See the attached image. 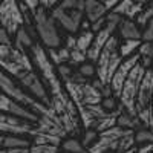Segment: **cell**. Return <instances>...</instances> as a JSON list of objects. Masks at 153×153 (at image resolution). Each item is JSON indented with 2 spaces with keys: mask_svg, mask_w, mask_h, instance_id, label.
<instances>
[{
  "mask_svg": "<svg viewBox=\"0 0 153 153\" xmlns=\"http://www.w3.org/2000/svg\"><path fill=\"white\" fill-rule=\"evenodd\" d=\"M29 55L34 63L35 71L38 72L48 91V95H49L48 106L58 115L68 136H80L81 121H80L78 110H76V106L74 104V101L71 100L68 91L65 89V84H63L60 75L57 72V68L49 60L46 48L40 42H35L29 48Z\"/></svg>",
  "mask_w": 153,
  "mask_h": 153,
  "instance_id": "obj_1",
  "label": "cell"
},
{
  "mask_svg": "<svg viewBox=\"0 0 153 153\" xmlns=\"http://www.w3.org/2000/svg\"><path fill=\"white\" fill-rule=\"evenodd\" d=\"M0 68L6 71L12 78H16L17 83L35 71L31 55L26 51L17 48L14 37H11L2 28H0Z\"/></svg>",
  "mask_w": 153,
  "mask_h": 153,
  "instance_id": "obj_2",
  "label": "cell"
},
{
  "mask_svg": "<svg viewBox=\"0 0 153 153\" xmlns=\"http://www.w3.org/2000/svg\"><path fill=\"white\" fill-rule=\"evenodd\" d=\"M135 144V130L113 126L98 132L97 141L87 149V153H123Z\"/></svg>",
  "mask_w": 153,
  "mask_h": 153,
  "instance_id": "obj_3",
  "label": "cell"
},
{
  "mask_svg": "<svg viewBox=\"0 0 153 153\" xmlns=\"http://www.w3.org/2000/svg\"><path fill=\"white\" fill-rule=\"evenodd\" d=\"M118 45H120V35L113 34L109 38V42L103 46L95 61V76L104 84L110 83L112 75L115 74L120 63L123 61V57L120 55V51H118Z\"/></svg>",
  "mask_w": 153,
  "mask_h": 153,
  "instance_id": "obj_4",
  "label": "cell"
},
{
  "mask_svg": "<svg viewBox=\"0 0 153 153\" xmlns=\"http://www.w3.org/2000/svg\"><path fill=\"white\" fill-rule=\"evenodd\" d=\"M34 26H35V32H37V40L46 49L58 48L63 45V38H61L58 25L52 19L51 12L42 6L34 14Z\"/></svg>",
  "mask_w": 153,
  "mask_h": 153,
  "instance_id": "obj_5",
  "label": "cell"
},
{
  "mask_svg": "<svg viewBox=\"0 0 153 153\" xmlns=\"http://www.w3.org/2000/svg\"><path fill=\"white\" fill-rule=\"evenodd\" d=\"M0 91L3 94H6L8 97H11L12 100H16L17 103H20L26 109L32 110L35 115H42L48 110L46 104H43L42 101L32 98L25 89H22V86L17 83V80L12 78V76L6 71H3L2 68H0Z\"/></svg>",
  "mask_w": 153,
  "mask_h": 153,
  "instance_id": "obj_6",
  "label": "cell"
},
{
  "mask_svg": "<svg viewBox=\"0 0 153 153\" xmlns=\"http://www.w3.org/2000/svg\"><path fill=\"white\" fill-rule=\"evenodd\" d=\"M152 100H153V69L149 68L139 86L135 100V113L144 127L152 129Z\"/></svg>",
  "mask_w": 153,
  "mask_h": 153,
  "instance_id": "obj_7",
  "label": "cell"
},
{
  "mask_svg": "<svg viewBox=\"0 0 153 153\" xmlns=\"http://www.w3.org/2000/svg\"><path fill=\"white\" fill-rule=\"evenodd\" d=\"M146 71L147 69L141 65V61H138L133 66V69L130 71L129 76L126 78V81L123 84V89H121V94L118 97L120 106L124 110H127L130 115H133V117H136V113H135V100H136V95H138L139 86H141V81L144 78Z\"/></svg>",
  "mask_w": 153,
  "mask_h": 153,
  "instance_id": "obj_8",
  "label": "cell"
},
{
  "mask_svg": "<svg viewBox=\"0 0 153 153\" xmlns=\"http://www.w3.org/2000/svg\"><path fill=\"white\" fill-rule=\"evenodd\" d=\"M65 89L68 91L71 100L74 101V104L84 106V104H98L103 100L100 89L92 84V81H75L72 78H68L66 81H63Z\"/></svg>",
  "mask_w": 153,
  "mask_h": 153,
  "instance_id": "obj_9",
  "label": "cell"
},
{
  "mask_svg": "<svg viewBox=\"0 0 153 153\" xmlns=\"http://www.w3.org/2000/svg\"><path fill=\"white\" fill-rule=\"evenodd\" d=\"M23 26V14L19 0H2L0 2V28L5 29L11 37Z\"/></svg>",
  "mask_w": 153,
  "mask_h": 153,
  "instance_id": "obj_10",
  "label": "cell"
},
{
  "mask_svg": "<svg viewBox=\"0 0 153 153\" xmlns=\"http://www.w3.org/2000/svg\"><path fill=\"white\" fill-rule=\"evenodd\" d=\"M35 133H49V135H55L60 138H66L68 133L65 130V127L61 124V120L58 118V115L48 106V110L42 115H38L37 121L34 123V130L32 135Z\"/></svg>",
  "mask_w": 153,
  "mask_h": 153,
  "instance_id": "obj_11",
  "label": "cell"
},
{
  "mask_svg": "<svg viewBox=\"0 0 153 153\" xmlns=\"http://www.w3.org/2000/svg\"><path fill=\"white\" fill-rule=\"evenodd\" d=\"M58 28L66 31L68 34H76L80 31L81 22L84 20V12L78 9H60V8H52L49 11Z\"/></svg>",
  "mask_w": 153,
  "mask_h": 153,
  "instance_id": "obj_12",
  "label": "cell"
},
{
  "mask_svg": "<svg viewBox=\"0 0 153 153\" xmlns=\"http://www.w3.org/2000/svg\"><path fill=\"white\" fill-rule=\"evenodd\" d=\"M139 58H141V55H139L138 52L127 57V58H123V61L120 63V66L117 68V71H115V74L112 75L110 78V89H112V94L115 98H118L120 94H121V89H123V84L126 81V78L129 76L130 71L133 69V66L136 65V63L139 61Z\"/></svg>",
  "mask_w": 153,
  "mask_h": 153,
  "instance_id": "obj_13",
  "label": "cell"
},
{
  "mask_svg": "<svg viewBox=\"0 0 153 153\" xmlns=\"http://www.w3.org/2000/svg\"><path fill=\"white\" fill-rule=\"evenodd\" d=\"M0 112L14 115V117H19L22 120H26V121H31V123H35L37 118H38V115H35L32 110L22 106L20 103H17L16 100H12L11 97H8L2 91H0Z\"/></svg>",
  "mask_w": 153,
  "mask_h": 153,
  "instance_id": "obj_14",
  "label": "cell"
},
{
  "mask_svg": "<svg viewBox=\"0 0 153 153\" xmlns=\"http://www.w3.org/2000/svg\"><path fill=\"white\" fill-rule=\"evenodd\" d=\"M144 5L139 3V2H135V0H120L118 5L115 6L112 11L117 12L118 16L124 17V19H132V20H136V17L141 14Z\"/></svg>",
  "mask_w": 153,
  "mask_h": 153,
  "instance_id": "obj_15",
  "label": "cell"
},
{
  "mask_svg": "<svg viewBox=\"0 0 153 153\" xmlns=\"http://www.w3.org/2000/svg\"><path fill=\"white\" fill-rule=\"evenodd\" d=\"M117 31L120 38H138V40H141V26L136 23V20L121 17Z\"/></svg>",
  "mask_w": 153,
  "mask_h": 153,
  "instance_id": "obj_16",
  "label": "cell"
},
{
  "mask_svg": "<svg viewBox=\"0 0 153 153\" xmlns=\"http://www.w3.org/2000/svg\"><path fill=\"white\" fill-rule=\"evenodd\" d=\"M0 153H60V147L29 144L26 147H0Z\"/></svg>",
  "mask_w": 153,
  "mask_h": 153,
  "instance_id": "obj_17",
  "label": "cell"
},
{
  "mask_svg": "<svg viewBox=\"0 0 153 153\" xmlns=\"http://www.w3.org/2000/svg\"><path fill=\"white\" fill-rule=\"evenodd\" d=\"M107 12L109 11L104 8V5L100 0H86L84 2V19L91 23L106 17Z\"/></svg>",
  "mask_w": 153,
  "mask_h": 153,
  "instance_id": "obj_18",
  "label": "cell"
},
{
  "mask_svg": "<svg viewBox=\"0 0 153 153\" xmlns=\"http://www.w3.org/2000/svg\"><path fill=\"white\" fill-rule=\"evenodd\" d=\"M118 107H120V113H118L117 126L124 127V129H132V130H136V129H139V127H144L138 117H133V115H130L127 110H124L120 106V103H118Z\"/></svg>",
  "mask_w": 153,
  "mask_h": 153,
  "instance_id": "obj_19",
  "label": "cell"
},
{
  "mask_svg": "<svg viewBox=\"0 0 153 153\" xmlns=\"http://www.w3.org/2000/svg\"><path fill=\"white\" fill-rule=\"evenodd\" d=\"M141 43L143 40H138V38H120V45H118L120 55L123 58H127V57L136 54Z\"/></svg>",
  "mask_w": 153,
  "mask_h": 153,
  "instance_id": "obj_20",
  "label": "cell"
},
{
  "mask_svg": "<svg viewBox=\"0 0 153 153\" xmlns=\"http://www.w3.org/2000/svg\"><path fill=\"white\" fill-rule=\"evenodd\" d=\"M46 51H48L49 60L52 61L54 66L63 65V63H69L71 52H69V49H66L63 45L58 46V48H49V49H46Z\"/></svg>",
  "mask_w": 153,
  "mask_h": 153,
  "instance_id": "obj_21",
  "label": "cell"
},
{
  "mask_svg": "<svg viewBox=\"0 0 153 153\" xmlns=\"http://www.w3.org/2000/svg\"><path fill=\"white\" fill-rule=\"evenodd\" d=\"M60 149L63 152H68V153H87V149L81 144V141L76 136H66V138H63Z\"/></svg>",
  "mask_w": 153,
  "mask_h": 153,
  "instance_id": "obj_22",
  "label": "cell"
},
{
  "mask_svg": "<svg viewBox=\"0 0 153 153\" xmlns=\"http://www.w3.org/2000/svg\"><path fill=\"white\" fill-rule=\"evenodd\" d=\"M37 40L35 38L25 29V26H22L17 32H16V35H14V43L17 45V48H20V49H23V51H29V48L35 43Z\"/></svg>",
  "mask_w": 153,
  "mask_h": 153,
  "instance_id": "obj_23",
  "label": "cell"
},
{
  "mask_svg": "<svg viewBox=\"0 0 153 153\" xmlns=\"http://www.w3.org/2000/svg\"><path fill=\"white\" fill-rule=\"evenodd\" d=\"M94 37H95V32H92L91 29H80L78 32L75 34V38H76V48L83 52L87 54L89 48H91L92 42H94Z\"/></svg>",
  "mask_w": 153,
  "mask_h": 153,
  "instance_id": "obj_24",
  "label": "cell"
},
{
  "mask_svg": "<svg viewBox=\"0 0 153 153\" xmlns=\"http://www.w3.org/2000/svg\"><path fill=\"white\" fill-rule=\"evenodd\" d=\"M63 138L55 136V135H49V133H35L32 136V144H42V146H61Z\"/></svg>",
  "mask_w": 153,
  "mask_h": 153,
  "instance_id": "obj_25",
  "label": "cell"
},
{
  "mask_svg": "<svg viewBox=\"0 0 153 153\" xmlns=\"http://www.w3.org/2000/svg\"><path fill=\"white\" fill-rule=\"evenodd\" d=\"M29 144L31 141L23 135H5L2 147H26Z\"/></svg>",
  "mask_w": 153,
  "mask_h": 153,
  "instance_id": "obj_26",
  "label": "cell"
},
{
  "mask_svg": "<svg viewBox=\"0 0 153 153\" xmlns=\"http://www.w3.org/2000/svg\"><path fill=\"white\" fill-rule=\"evenodd\" d=\"M135 143L136 144H149L153 143V130L149 127H139L135 130Z\"/></svg>",
  "mask_w": 153,
  "mask_h": 153,
  "instance_id": "obj_27",
  "label": "cell"
},
{
  "mask_svg": "<svg viewBox=\"0 0 153 153\" xmlns=\"http://www.w3.org/2000/svg\"><path fill=\"white\" fill-rule=\"evenodd\" d=\"M150 19H153V0H149V2L144 5L141 14L136 17V23L139 25V26H144Z\"/></svg>",
  "mask_w": 153,
  "mask_h": 153,
  "instance_id": "obj_28",
  "label": "cell"
},
{
  "mask_svg": "<svg viewBox=\"0 0 153 153\" xmlns=\"http://www.w3.org/2000/svg\"><path fill=\"white\" fill-rule=\"evenodd\" d=\"M69 52H71L69 65H71L72 68H74V66H80V65H83L84 61H87V54L83 52V51H80L76 46H75L74 49H71Z\"/></svg>",
  "mask_w": 153,
  "mask_h": 153,
  "instance_id": "obj_29",
  "label": "cell"
},
{
  "mask_svg": "<svg viewBox=\"0 0 153 153\" xmlns=\"http://www.w3.org/2000/svg\"><path fill=\"white\" fill-rule=\"evenodd\" d=\"M97 138H98V132L94 130V129H84L83 132V136H81V144L89 149L95 141H97Z\"/></svg>",
  "mask_w": 153,
  "mask_h": 153,
  "instance_id": "obj_30",
  "label": "cell"
},
{
  "mask_svg": "<svg viewBox=\"0 0 153 153\" xmlns=\"http://www.w3.org/2000/svg\"><path fill=\"white\" fill-rule=\"evenodd\" d=\"M78 72L83 75V76H86V78H94L95 76V63H92V61H84L83 65H80L78 66Z\"/></svg>",
  "mask_w": 153,
  "mask_h": 153,
  "instance_id": "obj_31",
  "label": "cell"
},
{
  "mask_svg": "<svg viewBox=\"0 0 153 153\" xmlns=\"http://www.w3.org/2000/svg\"><path fill=\"white\" fill-rule=\"evenodd\" d=\"M141 40L153 42V19H150L144 26H141Z\"/></svg>",
  "mask_w": 153,
  "mask_h": 153,
  "instance_id": "obj_32",
  "label": "cell"
},
{
  "mask_svg": "<svg viewBox=\"0 0 153 153\" xmlns=\"http://www.w3.org/2000/svg\"><path fill=\"white\" fill-rule=\"evenodd\" d=\"M55 68H57V72H58V75H60L61 81H66L69 76L74 74V69H72V66L69 65V63H63V65H58V66H55Z\"/></svg>",
  "mask_w": 153,
  "mask_h": 153,
  "instance_id": "obj_33",
  "label": "cell"
},
{
  "mask_svg": "<svg viewBox=\"0 0 153 153\" xmlns=\"http://www.w3.org/2000/svg\"><path fill=\"white\" fill-rule=\"evenodd\" d=\"M152 150H153V143H149V144H135L133 147L127 149L123 153H150Z\"/></svg>",
  "mask_w": 153,
  "mask_h": 153,
  "instance_id": "obj_34",
  "label": "cell"
},
{
  "mask_svg": "<svg viewBox=\"0 0 153 153\" xmlns=\"http://www.w3.org/2000/svg\"><path fill=\"white\" fill-rule=\"evenodd\" d=\"M138 54L141 57H150L153 60V42H143L138 49Z\"/></svg>",
  "mask_w": 153,
  "mask_h": 153,
  "instance_id": "obj_35",
  "label": "cell"
},
{
  "mask_svg": "<svg viewBox=\"0 0 153 153\" xmlns=\"http://www.w3.org/2000/svg\"><path fill=\"white\" fill-rule=\"evenodd\" d=\"M101 106H103L106 110H115L118 107V98H115L113 95L112 97H106L101 100Z\"/></svg>",
  "mask_w": 153,
  "mask_h": 153,
  "instance_id": "obj_36",
  "label": "cell"
},
{
  "mask_svg": "<svg viewBox=\"0 0 153 153\" xmlns=\"http://www.w3.org/2000/svg\"><path fill=\"white\" fill-rule=\"evenodd\" d=\"M20 2L28 6V9L32 12V16L35 14V11L40 8V0H20Z\"/></svg>",
  "mask_w": 153,
  "mask_h": 153,
  "instance_id": "obj_37",
  "label": "cell"
},
{
  "mask_svg": "<svg viewBox=\"0 0 153 153\" xmlns=\"http://www.w3.org/2000/svg\"><path fill=\"white\" fill-rule=\"evenodd\" d=\"M75 45H76V38H75V34H68L66 37H65V43H63V46H65L66 49H74L75 48Z\"/></svg>",
  "mask_w": 153,
  "mask_h": 153,
  "instance_id": "obj_38",
  "label": "cell"
},
{
  "mask_svg": "<svg viewBox=\"0 0 153 153\" xmlns=\"http://www.w3.org/2000/svg\"><path fill=\"white\" fill-rule=\"evenodd\" d=\"M60 0H40V6L45 8L46 11H51L52 8H55L58 5Z\"/></svg>",
  "mask_w": 153,
  "mask_h": 153,
  "instance_id": "obj_39",
  "label": "cell"
},
{
  "mask_svg": "<svg viewBox=\"0 0 153 153\" xmlns=\"http://www.w3.org/2000/svg\"><path fill=\"white\" fill-rule=\"evenodd\" d=\"M104 23H106V17L100 19V20H97V22H92V23H91V31H92V32H97V31H100L101 28L104 26Z\"/></svg>",
  "mask_w": 153,
  "mask_h": 153,
  "instance_id": "obj_40",
  "label": "cell"
},
{
  "mask_svg": "<svg viewBox=\"0 0 153 153\" xmlns=\"http://www.w3.org/2000/svg\"><path fill=\"white\" fill-rule=\"evenodd\" d=\"M100 2L104 5V8H106L107 11H112L115 6L118 5V2H120V0H100Z\"/></svg>",
  "mask_w": 153,
  "mask_h": 153,
  "instance_id": "obj_41",
  "label": "cell"
},
{
  "mask_svg": "<svg viewBox=\"0 0 153 153\" xmlns=\"http://www.w3.org/2000/svg\"><path fill=\"white\" fill-rule=\"evenodd\" d=\"M14 118H19V117H14V115H9V113H5V112H0V120H3V121H11Z\"/></svg>",
  "mask_w": 153,
  "mask_h": 153,
  "instance_id": "obj_42",
  "label": "cell"
},
{
  "mask_svg": "<svg viewBox=\"0 0 153 153\" xmlns=\"http://www.w3.org/2000/svg\"><path fill=\"white\" fill-rule=\"evenodd\" d=\"M152 130H153V100H152Z\"/></svg>",
  "mask_w": 153,
  "mask_h": 153,
  "instance_id": "obj_43",
  "label": "cell"
},
{
  "mask_svg": "<svg viewBox=\"0 0 153 153\" xmlns=\"http://www.w3.org/2000/svg\"><path fill=\"white\" fill-rule=\"evenodd\" d=\"M3 138H5V135H0V147L3 146Z\"/></svg>",
  "mask_w": 153,
  "mask_h": 153,
  "instance_id": "obj_44",
  "label": "cell"
},
{
  "mask_svg": "<svg viewBox=\"0 0 153 153\" xmlns=\"http://www.w3.org/2000/svg\"><path fill=\"white\" fill-rule=\"evenodd\" d=\"M135 2H139V3H143V5H146L149 0H135Z\"/></svg>",
  "mask_w": 153,
  "mask_h": 153,
  "instance_id": "obj_45",
  "label": "cell"
},
{
  "mask_svg": "<svg viewBox=\"0 0 153 153\" xmlns=\"http://www.w3.org/2000/svg\"><path fill=\"white\" fill-rule=\"evenodd\" d=\"M60 153H68V152H63V150H61V149H60Z\"/></svg>",
  "mask_w": 153,
  "mask_h": 153,
  "instance_id": "obj_46",
  "label": "cell"
},
{
  "mask_svg": "<svg viewBox=\"0 0 153 153\" xmlns=\"http://www.w3.org/2000/svg\"><path fill=\"white\" fill-rule=\"evenodd\" d=\"M150 68H152V69H153V60H152V66H150Z\"/></svg>",
  "mask_w": 153,
  "mask_h": 153,
  "instance_id": "obj_47",
  "label": "cell"
},
{
  "mask_svg": "<svg viewBox=\"0 0 153 153\" xmlns=\"http://www.w3.org/2000/svg\"><path fill=\"white\" fill-rule=\"evenodd\" d=\"M150 153H153V150H152V152H150Z\"/></svg>",
  "mask_w": 153,
  "mask_h": 153,
  "instance_id": "obj_48",
  "label": "cell"
},
{
  "mask_svg": "<svg viewBox=\"0 0 153 153\" xmlns=\"http://www.w3.org/2000/svg\"><path fill=\"white\" fill-rule=\"evenodd\" d=\"M0 2H2V0H0Z\"/></svg>",
  "mask_w": 153,
  "mask_h": 153,
  "instance_id": "obj_49",
  "label": "cell"
}]
</instances>
